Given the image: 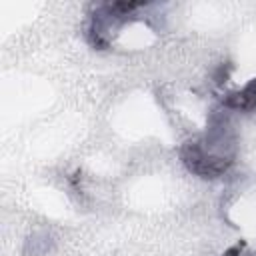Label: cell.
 Wrapping results in <instances>:
<instances>
[{"mask_svg": "<svg viewBox=\"0 0 256 256\" xmlns=\"http://www.w3.org/2000/svg\"><path fill=\"white\" fill-rule=\"evenodd\" d=\"M180 158L192 174L202 178H218L234 162L232 156H226L208 148L202 140H188L180 150Z\"/></svg>", "mask_w": 256, "mask_h": 256, "instance_id": "obj_1", "label": "cell"}, {"mask_svg": "<svg viewBox=\"0 0 256 256\" xmlns=\"http://www.w3.org/2000/svg\"><path fill=\"white\" fill-rule=\"evenodd\" d=\"M222 102L226 108H234V110H246V112L256 110V78H252L242 90L228 94Z\"/></svg>", "mask_w": 256, "mask_h": 256, "instance_id": "obj_2", "label": "cell"}, {"mask_svg": "<svg viewBox=\"0 0 256 256\" xmlns=\"http://www.w3.org/2000/svg\"><path fill=\"white\" fill-rule=\"evenodd\" d=\"M244 246H246L244 242H238V244H236V246H232L224 256H248V254H242V248H244ZM250 256H256V254H250Z\"/></svg>", "mask_w": 256, "mask_h": 256, "instance_id": "obj_3", "label": "cell"}]
</instances>
